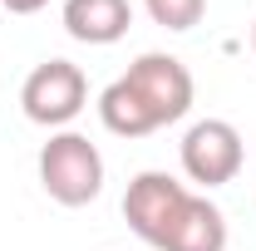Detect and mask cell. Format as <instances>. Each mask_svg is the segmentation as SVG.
<instances>
[{
	"label": "cell",
	"mask_w": 256,
	"mask_h": 251,
	"mask_svg": "<svg viewBox=\"0 0 256 251\" xmlns=\"http://www.w3.org/2000/svg\"><path fill=\"white\" fill-rule=\"evenodd\" d=\"M192 108V74L172 54H138L104 94H98V118L114 138H148L158 128L188 118Z\"/></svg>",
	"instance_id": "6da1fadb"
},
{
	"label": "cell",
	"mask_w": 256,
	"mask_h": 251,
	"mask_svg": "<svg viewBox=\"0 0 256 251\" xmlns=\"http://www.w3.org/2000/svg\"><path fill=\"white\" fill-rule=\"evenodd\" d=\"M40 188L60 207H89L104 192V153L74 128L50 133V143L40 148Z\"/></svg>",
	"instance_id": "7a4b0ae2"
},
{
	"label": "cell",
	"mask_w": 256,
	"mask_h": 251,
	"mask_svg": "<svg viewBox=\"0 0 256 251\" xmlns=\"http://www.w3.org/2000/svg\"><path fill=\"white\" fill-rule=\"evenodd\" d=\"M84 104H89V79H84V69L69 60H44L30 69V79L20 84V108H25V118L40 128H64L74 124L79 114H84Z\"/></svg>",
	"instance_id": "3957f363"
},
{
	"label": "cell",
	"mask_w": 256,
	"mask_h": 251,
	"mask_svg": "<svg viewBox=\"0 0 256 251\" xmlns=\"http://www.w3.org/2000/svg\"><path fill=\"white\" fill-rule=\"evenodd\" d=\"M242 162H246V143H242L236 124L202 118V124L188 128V138H182V172H188L197 188H222V182H232L242 172Z\"/></svg>",
	"instance_id": "277c9868"
},
{
	"label": "cell",
	"mask_w": 256,
	"mask_h": 251,
	"mask_svg": "<svg viewBox=\"0 0 256 251\" xmlns=\"http://www.w3.org/2000/svg\"><path fill=\"white\" fill-rule=\"evenodd\" d=\"M188 197H192L188 182H178L172 172L148 168V172H138V178L128 182V192H124V217H128V226H133L148 246H162L168 226L178 222V212H182Z\"/></svg>",
	"instance_id": "5b68a950"
},
{
	"label": "cell",
	"mask_w": 256,
	"mask_h": 251,
	"mask_svg": "<svg viewBox=\"0 0 256 251\" xmlns=\"http://www.w3.org/2000/svg\"><path fill=\"white\" fill-rule=\"evenodd\" d=\"M60 20L69 40L79 44H118L133 25V5L128 0H64Z\"/></svg>",
	"instance_id": "8992f818"
},
{
	"label": "cell",
	"mask_w": 256,
	"mask_h": 251,
	"mask_svg": "<svg viewBox=\"0 0 256 251\" xmlns=\"http://www.w3.org/2000/svg\"><path fill=\"white\" fill-rule=\"evenodd\" d=\"M158 251H226V217L212 197H197L192 192L182 202L178 222L168 226Z\"/></svg>",
	"instance_id": "52a82bcc"
},
{
	"label": "cell",
	"mask_w": 256,
	"mask_h": 251,
	"mask_svg": "<svg viewBox=\"0 0 256 251\" xmlns=\"http://www.w3.org/2000/svg\"><path fill=\"white\" fill-rule=\"evenodd\" d=\"M143 10L153 15V25L162 30L182 34L192 25H202V15H207V0H143Z\"/></svg>",
	"instance_id": "ba28073f"
},
{
	"label": "cell",
	"mask_w": 256,
	"mask_h": 251,
	"mask_svg": "<svg viewBox=\"0 0 256 251\" xmlns=\"http://www.w3.org/2000/svg\"><path fill=\"white\" fill-rule=\"evenodd\" d=\"M0 5H5L10 15H40V10H44L50 0H0Z\"/></svg>",
	"instance_id": "9c48e42d"
},
{
	"label": "cell",
	"mask_w": 256,
	"mask_h": 251,
	"mask_svg": "<svg viewBox=\"0 0 256 251\" xmlns=\"http://www.w3.org/2000/svg\"><path fill=\"white\" fill-rule=\"evenodd\" d=\"M252 50H256V25H252Z\"/></svg>",
	"instance_id": "30bf717a"
}]
</instances>
